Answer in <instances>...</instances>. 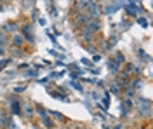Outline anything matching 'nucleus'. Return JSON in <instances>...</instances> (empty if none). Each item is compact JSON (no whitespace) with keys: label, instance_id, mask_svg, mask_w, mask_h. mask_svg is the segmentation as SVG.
<instances>
[{"label":"nucleus","instance_id":"bb28decb","mask_svg":"<svg viewBox=\"0 0 153 129\" xmlns=\"http://www.w3.org/2000/svg\"><path fill=\"white\" fill-rule=\"evenodd\" d=\"M0 2H7V0H0Z\"/></svg>","mask_w":153,"mask_h":129},{"label":"nucleus","instance_id":"f257e3e1","mask_svg":"<svg viewBox=\"0 0 153 129\" xmlns=\"http://www.w3.org/2000/svg\"><path fill=\"white\" fill-rule=\"evenodd\" d=\"M85 10H87V14L91 16V19H99V14H101V4H99L97 0H91Z\"/></svg>","mask_w":153,"mask_h":129},{"label":"nucleus","instance_id":"6e6552de","mask_svg":"<svg viewBox=\"0 0 153 129\" xmlns=\"http://www.w3.org/2000/svg\"><path fill=\"white\" fill-rule=\"evenodd\" d=\"M25 42H26V40L23 39V35H19V33H14V35H12V39H10V44H12L14 47H18V49L25 45Z\"/></svg>","mask_w":153,"mask_h":129},{"label":"nucleus","instance_id":"39448f33","mask_svg":"<svg viewBox=\"0 0 153 129\" xmlns=\"http://www.w3.org/2000/svg\"><path fill=\"white\" fill-rule=\"evenodd\" d=\"M89 21H91V16H89L87 12H80V14L75 18V25L76 26H87Z\"/></svg>","mask_w":153,"mask_h":129},{"label":"nucleus","instance_id":"b1692460","mask_svg":"<svg viewBox=\"0 0 153 129\" xmlns=\"http://www.w3.org/2000/svg\"><path fill=\"white\" fill-rule=\"evenodd\" d=\"M137 23H139L141 26H146V25H148V23H146V21H144V19H137Z\"/></svg>","mask_w":153,"mask_h":129},{"label":"nucleus","instance_id":"a878e982","mask_svg":"<svg viewBox=\"0 0 153 129\" xmlns=\"http://www.w3.org/2000/svg\"><path fill=\"white\" fill-rule=\"evenodd\" d=\"M0 10H4V5H2V4H0Z\"/></svg>","mask_w":153,"mask_h":129},{"label":"nucleus","instance_id":"aec40b11","mask_svg":"<svg viewBox=\"0 0 153 129\" xmlns=\"http://www.w3.org/2000/svg\"><path fill=\"white\" fill-rule=\"evenodd\" d=\"M25 89H26L25 86H16V87H14V94H19V92H23Z\"/></svg>","mask_w":153,"mask_h":129},{"label":"nucleus","instance_id":"2eb2a0df","mask_svg":"<svg viewBox=\"0 0 153 129\" xmlns=\"http://www.w3.org/2000/svg\"><path fill=\"white\" fill-rule=\"evenodd\" d=\"M115 61H117L118 65H122V63H124V61H125L124 54H122V52H117V54H115Z\"/></svg>","mask_w":153,"mask_h":129},{"label":"nucleus","instance_id":"a211bd4d","mask_svg":"<svg viewBox=\"0 0 153 129\" xmlns=\"http://www.w3.org/2000/svg\"><path fill=\"white\" fill-rule=\"evenodd\" d=\"M51 94H52V96H54V98H59L61 99V101H66V96H65V94H59V92H51Z\"/></svg>","mask_w":153,"mask_h":129},{"label":"nucleus","instance_id":"9b49d317","mask_svg":"<svg viewBox=\"0 0 153 129\" xmlns=\"http://www.w3.org/2000/svg\"><path fill=\"white\" fill-rule=\"evenodd\" d=\"M40 120H42V124H44L47 129H52V128H54V122H52V119L49 117L47 113H45V115H42V117H40Z\"/></svg>","mask_w":153,"mask_h":129},{"label":"nucleus","instance_id":"9d476101","mask_svg":"<svg viewBox=\"0 0 153 129\" xmlns=\"http://www.w3.org/2000/svg\"><path fill=\"white\" fill-rule=\"evenodd\" d=\"M9 117H7V115H5V112H4V110L0 108V128L2 129H5L7 128V126H9Z\"/></svg>","mask_w":153,"mask_h":129},{"label":"nucleus","instance_id":"4468645a","mask_svg":"<svg viewBox=\"0 0 153 129\" xmlns=\"http://www.w3.org/2000/svg\"><path fill=\"white\" fill-rule=\"evenodd\" d=\"M5 44H7V35L0 33V49H5Z\"/></svg>","mask_w":153,"mask_h":129},{"label":"nucleus","instance_id":"20e7f679","mask_svg":"<svg viewBox=\"0 0 153 129\" xmlns=\"http://www.w3.org/2000/svg\"><path fill=\"white\" fill-rule=\"evenodd\" d=\"M18 23H14V21H7V23H4V25H2V31H4V33H12V35H14V33H16V31H18Z\"/></svg>","mask_w":153,"mask_h":129},{"label":"nucleus","instance_id":"4be33fe9","mask_svg":"<svg viewBox=\"0 0 153 129\" xmlns=\"http://www.w3.org/2000/svg\"><path fill=\"white\" fill-rule=\"evenodd\" d=\"M52 115H54V117H56L57 120H63V119H65V117H63V113H61V112H52Z\"/></svg>","mask_w":153,"mask_h":129},{"label":"nucleus","instance_id":"f8f14e48","mask_svg":"<svg viewBox=\"0 0 153 129\" xmlns=\"http://www.w3.org/2000/svg\"><path fill=\"white\" fill-rule=\"evenodd\" d=\"M137 4L134 2V4H127V7H125V10L129 12V16H137Z\"/></svg>","mask_w":153,"mask_h":129},{"label":"nucleus","instance_id":"1a4fd4ad","mask_svg":"<svg viewBox=\"0 0 153 129\" xmlns=\"http://www.w3.org/2000/svg\"><path fill=\"white\" fill-rule=\"evenodd\" d=\"M87 28H89V30H92L94 33H96V31H99V30H101V21H99V19H91L89 23H87Z\"/></svg>","mask_w":153,"mask_h":129},{"label":"nucleus","instance_id":"6ab92c4d","mask_svg":"<svg viewBox=\"0 0 153 129\" xmlns=\"http://www.w3.org/2000/svg\"><path fill=\"white\" fill-rule=\"evenodd\" d=\"M71 87H73V89L75 91H78V92H82V86H80V84H78V82H71Z\"/></svg>","mask_w":153,"mask_h":129},{"label":"nucleus","instance_id":"dca6fc26","mask_svg":"<svg viewBox=\"0 0 153 129\" xmlns=\"http://www.w3.org/2000/svg\"><path fill=\"white\" fill-rule=\"evenodd\" d=\"M111 92H113V94H120V84H118V82L111 84Z\"/></svg>","mask_w":153,"mask_h":129},{"label":"nucleus","instance_id":"0eeeda50","mask_svg":"<svg viewBox=\"0 0 153 129\" xmlns=\"http://www.w3.org/2000/svg\"><path fill=\"white\" fill-rule=\"evenodd\" d=\"M80 39L85 40V42H92V39H94V31L89 30L87 26H84V28H82V31H80Z\"/></svg>","mask_w":153,"mask_h":129},{"label":"nucleus","instance_id":"423d86ee","mask_svg":"<svg viewBox=\"0 0 153 129\" xmlns=\"http://www.w3.org/2000/svg\"><path fill=\"white\" fill-rule=\"evenodd\" d=\"M23 39L30 40L31 44L35 42V37H33V26H31V25H25V26H23Z\"/></svg>","mask_w":153,"mask_h":129},{"label":"nucleus","instance_id":"f03ea898","mask_svg":"<svg viewBox=\"0 0 153 129\" xmlns=\"http://www.w3.org/2000/svg\"><path fill=\"white\" fill-rule=\"evenodd\" d=\"M7 101H9L10 115H21V99L18 96H10Z\"/></svg>","mask_w":153,"mask_h":129},{"label":"nucleus","instance_id":"7ed1b4c3","mask_svg":"<svg viewBox=\"0 0 153 129\" xmlns=\"http://www.w3.org/2000/svg\"><path fill=\"white\" fill-rule=\"evenodd\" d=\"M21 113L28 119H33L35 117V107L30 103V101H23L21 103Z\"/></svg>","mask_w":153,"mask_h":129},{"label":"nucleus","instance_id":"412c9836","mask_svg":"<svg viewBox=\"0 0 153 129\" xmlns=\"http://www.w3.org/2000/svg\"><path fill=\"white\" fill-rule=\"evenodd\" d=\"M25 75H26V77H37L38 73L35 72V70H26V73H25Z\"/></svg>","mask_w":153,"mask_h":129},{"label":"nucleus","instance_id":"ddd939ff","mask_svg":"<svg viewBox=\"0 0 153 129\" xmlns=\"http://www.w3.org/2000/svg\"><path fill=\"white\" fill-rule=\"evenodd\" d=\"M131 87H132L134 91L141 89V87H143V80H141V79H136V80H132V84H131Z\"/></svg>","mask_w":153,"mask_h":129},{"label":"nucleus","instance_id":"f3484780","mask_svg":"<svg viewBox=\"0 0 153 129\" xmlns=\"http://www.w3.org/2000/svg\"><path fill=\"white\" fill-rule=\"evenodd\" d=\"M33 7V0H25L23 2V9H31Z\"/></svg>","mask_w":153,"mask_h":129},{"label":"nucleus","instance_id":"5701e85b","mask_svg":"<svg viewBox=\"0 0 153 129\" xmlns=\"http://www.w3.org/2000/svg\"><path fill=\"white\" fill-rule=\"evenodd\" d=\"M9 61H10V60H4V61H0V70H2V68H5V66L9 65Z\"/></svg>","mask_w":153,"mask_h":129},{"label":"nucleus","instance_id":"393cba45","mask_svg":"<svg viewBox=\"0 0 153 129\" xmlns=\"http://www.w3.org/2000/svg\"><path fill=\"white\" fill-rule=\"evenodd\" d=\"M4 52H5V49H0V54H4Z\"/></svg>","mask_w":153,"mask_h":129}]
</instances>
